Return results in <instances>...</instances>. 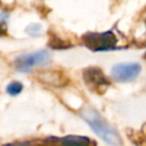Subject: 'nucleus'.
Segmentation results:
<instances>
[{"label": "nucleus", "instance_id": "10", "mask_svg": "<svg viewBox=\"0 0 146 146\" xmlns=\"http://www.w3.org/2000/svg\"><path fill=\"white\" fill-rule=\"evenodd\" d=\"M145 59H146V54H145Z\"/></svg>", "mask_w": 146, "mask_h": 146}, {"label": "nucleus", "instance_id": "6", "mask_svg": "<svg viewBox=\"0 0 146 146\" xmlns=\"http://www.w3.org/2000/svg\"><path fill=\"white\" fill-rule=\"evenodd\" d=\"M90 139L84 136H66L62 139L60 146H89Z\"/></svg>", "mask_w": 146, "mask_h": 146}, {"label": "nucleus", "instance_id": "9", "mask_svg": "<svg viewBox=\"0 0 146 146\" xmlns=\"http://www.w3.org/2000/svg\"><path fill=\"white\" fill-rule=\"evenodd\" d=\"M30 143H18V144H10V145H5V146H29Z\"/></svg>", "mask_w": 146, "mask_h": 146}, {"label": "nucleus", "instance_id": "5", "mask_svg": "<svg viewBox=\"0 0 146 146\" xmlns=\"http://www.w3.org/2000/svg\"><path fill=\"white\" fill-rule=\"evenodd\" d=\"M83 79L86 83L92 89H102L104 86H108L110 81L98 67H88L83 71Z\"/></svg>", "mask_w": 146, "mask_h": 146}, {"label": "nucleus", "instance_id": "4", "mask_svg": "<svg viewBox=\"0 0 146 146\" xmlns=\"http://www.w3.org/2000/svg\"><path fill=\"white\" fill-rule=\"evenodd\" d=\"M140 71H141V66L138 63H121L112 67L111 75L116 81L129 82L137 79Z\"/></svg>", "mask_w": 146, "mask_h": 146}, {"label": "nucleus", "instance_id": "8", "mask_svg": "<svg viewBox=\"0 0 146 146\" xmlns=\"http://www.w3.org/2000/svg\"><path fill=\"white\" fill-rule=\"evenodd\" d=\"M26 33H29L32 36H38L41 33V25L40 24H31L26 27Z\"/></svg>", "mask_w": 146, "mask_h": 146}, {"label": "nucleus", "instance_id": "2", "mask_svg": "<svg viewBox=\"0 0 146 146\" xmlns=\"http://www.w3.org/2000/svg\"><path fill=\"white\" fill-rule=\"evenodd\" d=\"M51 62L50 55L47 50H38L31 54H24L15 59V67L19 72H30L34 66H47Z\"/></svg>", "mask_w": 146, "mask_h": 146}, {"label": "nucleus", "instance_id": "1", "mask_svg": "<svg viewBox=\"0 0 146 146\" xmlns=\"http://www.w3.org/2000/svg\"><path fill=\"white\" fill-rule=\"evenodd\" d=\"M81 116L89 124L92 131L98 137H100L105 143H107L111 146H117L121 144V139L116 130L110 123H107L94 108L83 110Z\"/></svg>", "mask_w": 146, "mask_h": 146}, {"label": "nucleus", "instance_id": "7", "mask_svg": "<svg viewBox=\"0 0 146 146\" xmlns=\"http://www.w3.org/2000/svg\"><path fill=\"white\" fill-rule=\"evenodd\" d=\"M22 90H23V84H22L21 82H18V81H13V82H10V83L7 86V88H6V91H7L9 95H11V96H16V95L21 94Z\"/></svg>", "mask_w": 146, "mask_h": 146}, {"label": "nucleus", "instance_id": "3", "mask_svg": "<svg viewBox=\"0 0 146 146\" xmlns=\"http://www.w3.org/2000/svg\"><path fill=\"white\" fill-rule=\"evenodd\" d=\"M83 43L94 51H104L116 49L115 47L117 40L112 31L103 33H88L82 36Z\"/></svg>", "mask_w": 146, "mask_h": 146}]
</instances>
